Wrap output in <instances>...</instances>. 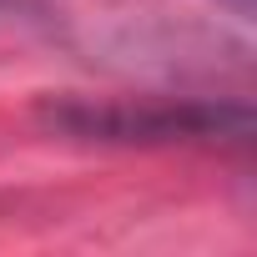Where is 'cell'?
I'll return each instance as SVG.
<instances>
[{
  "label": "cell",
  "instance_id": "7a4b0ae2",
  "mask_svg": "<svg viewBox=\"0 0 257 257\" xmlns=\"http://www.w3.org/2000/svg\"><path fill=\"white\" fill-rule=\"evenodd\" d=\"M6 6H16V0H0V11H6Z\"/></svg>",
  "mask_w": 257,
  "mask_h": 257
},
{
  "label": "cell",
  "instance_id": "6da1fadb",
  "mask_svg": "<svg viewBox=\"0 0 257 257\" xmlns=\"http://www.w3.org/2000/svg\"><path fill=\"white\" fill-rule=\"evenodd\" d=\"M46 121L91 142H207V137H247V106L217 101H51Z\"/></svg>",
  "mask_w": 257,
  "mask_h": 257
}]
</instances>
